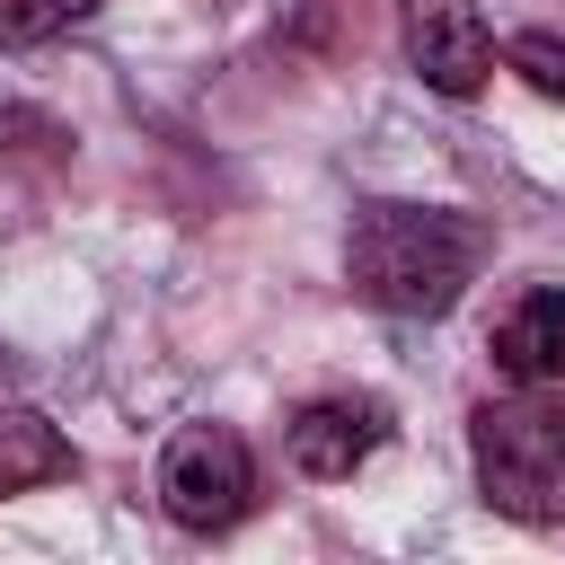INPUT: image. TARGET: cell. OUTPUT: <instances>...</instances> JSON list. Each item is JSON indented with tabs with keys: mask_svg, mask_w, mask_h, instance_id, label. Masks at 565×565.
<instances>
[{
	"mask_svg": "<svg viewBox=\"0 0 565 565\" xmlns=\"http://www.w3.org/2000/svg\"><path fill=\"white\" fill-rule=\"evenodd\" d=\"M477 221L441 212V203H353V230H344V282L353 300L388 309V318H441L459 309V291L477 282Z\"/></svg>",
	"mask_w": 565,
	"mask_h": 565,
	"instance_id": "obj_1",
	"label": "cell"
},
{
	"mask_svg": "<svg viewBox=\"0 0 565 565\" xmlns=\"http://www.w3.org/2000/svg\"><path fill=\"white\" fill-rule=\"evenodd\" d=\"M247 503H256V450L230 424H177L159 450V512L212 539V530H238Z\"/></svg>",
	"mask_w": 565,
	"mask_h": 565,
	"instance_id": "obj_2",
	"label": "cell"
},
{
	"mask_svg": "<svg viewBox=\"0 0 565 565\" xmlns=\"http://www.w3.org/2000/svg\"><path fill=\"white\" fill-rule=\"evenodd\" d=\"M477 477H486V503H494V512L565 521L556 415H539V406H486V415H477Z\"/></svg>",
	"mask_w": 565,
	"mask_h": 565,
	"instance_id": "obj_3",
	"label": "cell"
},
{
	"mask_svg": "<svg viewBox=\"0 0 565 565\" xmlns=\"http://www.w3.org/2000/svg\"><path fill=\"white\" fill-rule=\"evenodd\" d=\"M397 35H406V71L433 97H477L494 79V26L468 0H406L397 9Z\"/></svg>",
	"mask_w": 565,
	"mask_h": 565,
	"instance_id": "obj_4",
	"label": "cell"
},
{
	"mask_svg": "<svg viewBox=\"0 0 565 565\" xmlns=\"http://www.w3.org/2000/svg\"><path fill=\"white\" fill-rule=\"evenodd\" d=\"M380 441H388V406H380V397H309V406L282 424L291 468H300V477H318V486L353 477Z\"/></svg>",
	"mask_w": 565,
	"mask_h": 565,
	"instance_id": "obj_5",
	"label": "cell"
},
{
	"mask_svg": "<svg viewBox=\"0 0 565 565\" xmlns=\"http://www.w3.org/2000/svg\"><path fill=\"white\" fill-rule=\"evenodd\" d=\"M486 353H494V371H503L512 388H556V380H565V282H530V291L494 318Z\"/></svg>",
	"mask_w": 565,
	"mask_h": 565,
	"instance_id": "obj_6",
	"label": "cell"
},
{
	"mask_svg": "<svg viewBox=\"0 0 565 565\" xmlns=\"http://www.w3.org/2000/svg\"><path fill=\"white\" fill-rule=\"evenodd\" d=\"M71 468H79V450L62 441L53 415H35V406H0V503L26 494V486H62Z\"/></svg>",
	"mask_w": 565,
	"mask_h": 565,
	"instance_id": "obj_7",
	"label": "cell"
},
{
	"mask_svg": "<svg viewBox=\"0 0 565 565\" xmlns=\"http://www.w3.org/2000/svg\"><path fill=\"white\" fill-rule=\"evenodd\" d=\"M79 18H97V0H0V44H9V53H26V44L71 35Z\"/></svg>",
	"mask_w": 565,
	"mask_h": 565,
	"instance_id": "obj_8",
	"label": "cell"
},
{
	"mask_svg": "<svg viewBox=\"0 0 565 565\" xmlns=\"http://www.w3.org/2000/svg\"><path fill=\"white\" fill-rule=\"evenodd\" d=\"M503 62H512L539 97H556V106H565V35H556V26H521V35L503 44Z\"/></svg>",
	"mask_w": 565,
	"mask_h": 565,
	"instance_id": "obj_9",
	"label": "cell"
},
{
	"mask_svg": "<svg viewBox=\"0 0 565 565\" xmlns=\"http://www.w3.org/2000/svg\"><path fill=\"white\" fill-rule=\"evenodd\" d=\"M556 450H565V415H556Z\"/></svg>",
	"mask_w": 565,
	"mask_h": 565,
	"instance_id": "obj_10",
	"label": "cell"
}]
</instances>
